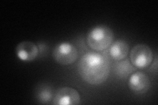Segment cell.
<instances>
[{
    "mask_svg": "<svg viewBox=\"0 0 158 105\" xmlns=\"http://www.w3.org/2000/svg\"><path fill=\"white\" fill-rule=\"evenodd\" d=\"M78 72L84 81L93 86L105 82L110 72V61L106 54L90 51L80 59Z\"/></svg>",
    "mask_w": 158,
    "mask_h": 105,
    "instance_id": "obj_1",
    "label": "cell"
},
{
    "mask_svg": "<svg viewBox=\"0 0 158 105\" xmlns=\"http://www.w3.org/2000/svg\"><path fill=\"white\" fill-rule=\"evenodd\" d=\"M114 34L112 30L105 25L92 28L88 32L86 43L88 47L95 51H102L107 49L113 43Z\"/></svg>",
    "mask_w": 158,
    "mask_h": 105,
    "instance_id": "obj_2",
    "label": "cell"
},
{
    "mask_svg": "<svg viewBox=\"0 0 158 105\" xmlns=\"http://www.w3.org/2000/svg\"><path fill=\"white\" fill-rule=\"evenodd\" d=\"M53 57L59 64L67 66L75 63L78 57L77 47L69 42L58 43L53 51Z\"/></svg>",
    "mask_w": 158,
    "mask_h": 105,
    "instance_id": "obj_3",
    "label": "cell"
},
{
    "mask_svg": "<svg viewBox=\"0 0 158 105\" xmlns=\"http://www.w3.org/2000/svg\"><path fill=\"white\" fill-rule=\"evenodd\" d=\"M131 64L138 68L149 67L153 61V53L151 48L146 44H137L130 53Z\"/></svg>",
    "mask_w": 158,
    "mask_h": 105,
    "instance_id": "obj_4",
    "label": "cell"
},
{
    "mask_svg": "<svg viewBox=\"0 0 158 105\" xmlns=\"http://www.w3.org/2000/svg\"><path fill=\"white\" fill-rule=\"evenodd\" d=\"M81 102V96L75 89L64 87L59 89L53 99V104L76 105Z\"/></svg>",
    "mask_w": 158,
    "mask_h": 105,
    "instance_id": "obj_5",
    "label": "cell"
},
{
    "mask_svg": "<svg viewBox=\"0 0 158 105\" xmlns=\"http://www.w3.org/2000/svg\"><path fill=\"white\" fill-rule=\"evenodd\" d=\"M150 86L149 77L142 72L132 73L128 79V87L132 92L136 94L146 93L149 91Z\"/></svg>",
    "mask_w": 158,
    "mask_h": 105,
    "instance_id": "obj_6",
    "label": "cell"
},
{
    "mask_svg": "<svg viewBox=\"0 0 158 105\" xmlns=\"http://www.w3.org/2000/svg\"><path fill=\"white\" fill-rule=\"evenodd\" d=\"M39 53L38 47L35 43L29 41L19 43L16 47L17 57L23 61H32Z\"/></svg>",
    "mask_w": 158,
    "mask_h": 105,
    "instance_id": "obj_7",
    "label": "cell"
},
{
    "mask_svg": "<svg viewBox=\"0 0 158 105\" xmlns=\"http://www.w3.org/2000/svg\"><path fill=\"white\" fill-rule=\"evenodd\" d=\"M129 51V45L123 39H117L113 42L109 49V55L115 61L125 59Z\"/></svg>",
    "mask_w": 158,
    "mask_h": 105,
    "instance_id": "obj_8",
    "label": "cell"
},
{
    "mask_svg": "<svg viewBox=\"0 0 158 105\" xmlns=\"http://www.w3.org/2000/svg\"><path fill=\"white\" fill-rule=\"evenodd\" d=\"M114 72L117 76L124 78L132 74L136 70L128 59L118 62L114 65Z\"/></svg>",
    "mask_w": 158,
    "mask_h": 105,
    "instance_id": "obj_9",
    "label": "cell"
},
{
    "mask_svg": "<svg viewBox=\"0 0 158 105\" xmlns=\"http://www.w3.org/2000/svg\"><path fill=\"white\" fill-rule=\"evenodd\" d=\"M53 91L48 84H42L38 86L36 90V97L38 101L43 104L50 102L53 99Z\"/></svg>",
    "mask_w": 158,
    "mask_h": 105,
    "instance_id": "obj_10",
    "label": "cell"
}]
</instances>
